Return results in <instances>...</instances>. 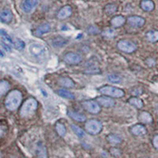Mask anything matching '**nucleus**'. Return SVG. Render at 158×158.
Returning a JSON list of instances; mask_svg holds the SVG:
<instances>
[{
  "label": "nucleus",
  "instance_id": "nucleus-31",
  "mask_svg": "<svg viewBox=\"0 0 158 158\" xmlns=\"http://www.w3.org/2000/svg\"><path fill=\"white\" fill-rule=\"evenodd\" d=\"M117 6L114 4H109V5L106 6L105 7V12L108 14V15H112L116 11Z\"/></svg>",
  "mask_w": 158,
  "mask_h": 158
},
{
  "label": "nucleus",
  "instance_id": "nucleus-30",
  "mask_svg": "<svg viewBox=\"0 0 158 158\" xmlns=\"http://www.w3.org/2000/svg\"><path fill=\"white\" fill-rule=\"evenodd\" d=\"M13 45H14V47L16 49H18V50H22L25 46V42L20 39H16L15 40H14Z\"/></svg>",
  "mask_w": 158,
  "mask_h": 158
},
{
  "label": "nucleus",
  "instance_id": "nucleus-25",
  "mask_svg": "<svg viewBox=\"0 0 158 158\" xmlns=\"http://www.w3.org/2000/svg\"><path fill=\"white\" fill-rule=\"evenodd\" d=\"M58 94L59 96H61L62 97L66 99H70V100H74L75 98L74 95L70 92L67 91L65 89H59L58 90Z\"/></svg>",
  "mask_w": 158,
  "mask_h": 158
},
{
  "label": "nucleus",
  "instance_id": "nucleus-20",
  "mask_svg": "<svg viewBox=\"0 0 158 158\" xmlns=\"http://www.w3.org/2000/svg\"><path fill=\"white\" fill-rule=\"evenodd\" d=\"M0 35H1L2 37V43L10 45H10H13L14 40H13V39L10 37V36L5 30L1 29V30H0Z\"/></svg>",
  "mask_w": 158,
  "mask_h": 158
},
{
  "label": "nucleus",
  "instance_id": "nucleus-7",
  "mask_svg": "<svg viewBox=\"0 0 158 158\" xmlns=\"http://www.w3.org/2000/svg\"><path fill=\"white\" fill-rule=\"evenodd\" d=\"M82 106L84 108L92 114H97L101 111V106L100 104L94 101H85L82 102Z\"/></svg>",
  "mask_w": 158,
  "mask_h": 158
},
{
  "label": "nucleus",
  "instance_id": "nucleus-9",
  "mask_svg": "<svg viewBox=\"0 0 158 158\" xmlns=\"http://www.w3.org/2000/svg\"><path fill=\"white\" fill-rule=\"evenodd\" d=\"M38 0H24L22 4V9L25 13H30L36 8Z\"/></svg>",
  "mask_w": 158,
  "mask_h": 158
},
{
  "label": "nucleus",
  "instance_id": "nucleus-5",
  "mask_svg": "<svg viewBox=\"0 0 158 158\" xmlns=\"http://www.w3.org/2000/svg\"><path fill=\"white\" fill-rule=\"evenodd\" d=\"M85 128L86 130V131L89 134L91 135H97L102 131L103 125L101 122L95 118H92L87 121L85 125Z\"/></svg>",
  "mask_w": 158,
  "mask_h": 158
},
{
  "label": "nucleus",
  "instance_id": "nucleus-10",
  "mask_svg": "<svg viewBox=\"0 0 158 158\" xmlns=\"http://www.w3.org/2000/svg\"><path fill=\"white\" fill-rule=\"evenodd\" d=\"M127 22L132 27H142L145 24V19L139 16H131L128 18Z\"/></svg>",
  "mask_w": 158,
  "mask_h": 158
},
{
  "label": "nucleus",
  "instance_id": "nucleus-24",
  "mask_svg": "<svg viewBox=\"0 0 158 158\" xmlns=\"http://www.w3.org/2000/svg\"><path fill=\"white\" fill-rule=\"evenodd\" d=\"M129 103L131 105L138 108H142L143 107V102L141 99L138 98V97H131L129 100Z\"/></svg>",
  "mask_w": 158,
  "mask_h": 158
},
{
  "label": "nucleus",
  "instance_id": "nucleus-28",
  "mask_svg": "<svg viewBox=\"0 0 158 158\" xmlns=\"http://www.w3.org/2000/svg\"><path fill=\"white\" fill-rule=\"evenodd\" d=\"M71 128H72V130L74 131V133H75L77 136L80 137V138H83V137L85 136V135L84 132V131H83L81 128L79 127H77V125H75V124H72Z\"/></svg>",
  "mask_w": 158,
  "mask_h": 158
},
{
  "label": "nucleus",
  "instance_id": "nucleus-8",
  "mask_svg": "<svg viewBox=\"0 0 158 158\" xmlns=\"http://www.w3.org/2000/svg\"><path fill=\"white\" fill-rule=\"evenodd\" d=\"M82 60L81 56L77 53H73V52H69L64 56L65 63L69 65H76L80 63Z\"/></svg>",
  "mask_w": 158,
  "mask_h": 158
},
{
  "label": "nucleus",
  "instance_id": "nucleus-29",
  "mask_svg": "<svg viewBox=\"0 0 158 158\" xmlns=\"http://www.w3.org/2000/svg\"><path fill=\"white\" fill-rule=\"evenodd\" d=\"M108 142H111V144H118L122 142L120 137H118V135H110L108 136Z\"/></svg>",
  "mask_w": 158,
  "mask_h": 158
},
{
  "label": "nucleus",
  "instance_id": "nucleus-18",
  "mask_svg": "<svg viewBox=\"0 0 158 158\" xmlns=\"http://www.w3.org/2000/svg\"><path fill=\"white\" fill-rule=\"evenodd\" d=\"M59 83L65 88H73L74 86V82L69 77H61L59 80Z\"/></svg>",
  "mask_w": 158,
  "mask_h": 158
},
{
  "label": "nucleus",
  "instance_id": "nucleus-39",
  "mask_svg": "<svg viewBox=\"0 0 158 158\" xmlns=\"http://www.w3.org/2000/svg\"><path fill=\"white\" fill-rule=\"evenodd\" d=\"M4 56V54H3V52H2V51L0 50V57H3Z\"/></svg>",
  "mask_w": 158,
  "mask_h": 158
},
{
  "label": "nucleus",
  "instance_id": "nucleus-32",
  "mask_svg": "<svg viewBox=\"0 0 158 158\" xmlns=\"http://www.w3.org/2000/svg\"><path fill=\"white\" fill-rule=\"evenodd\" d=\"M108 79L111 81V82H113V83H118L121 81V77H119L118 74H109V75L108 76Z\"/></svg>",
  "mask_w": 158,
  "mask_h": 158
},
{
  "label": "nucleus",
  "instance_id": "nucleus-12",
  "mask_svg": "<svg viewBox=\"0 0 158 158\" xmlns=\"http://www.w3.org/2000/svg\"><path fill=\"white\" fill-rule=\"evenodd\" d=\"M51 31V26L48 23H44L42 25H39L34 31V34L36 36H41L44 34L47 33V32H50Z\"/></svg>",
  "mask_w": 158,
  "mask_h": 158
},
{
  "label": "nucleus",
  "instance_id": "nucleus-13",
  "mask_svg": "<svg viewBox=\"0 0 158 158\" xmlns=\"http://www.w3.org/2000/svg\"><path fill=\"white\" fill-rule=\"evenodd\" d=\"M13 19V14L10 10H3L0 12V21L4 23H10Z\"/></svg>",
  "mask_w": 158,
  "mask_h": 158
},
{
  "label": "nucleus",
  "instance_id": "nucleus-1",
  "mask_svg": "<svg viewBox=\"0 0 158 158\" xmlns=\"http://www.w3.org/2000/svg\"><path fill=\"white\" fill-rule=\"evenodd\" d=\"M22 94L18 90H13L10 92L5 101L6 108L10 111H15L22 103Z\"/></svg>",
  "mask_w": 158,
  "mask_h": 158
},
{
  "label": "nucleus",
  "instance_id": "nucleus-33",
  "mask_svg": "<svg viewBox=\"0 0 158 158\" xmlns=\"http://www.w3.org/2000/svg\"><path fill=\"white\" fill-rule=\"evenodd\" d=\"M102 35L106 37H114L115 36V32L113 29H107L102 32Z\"/></svg>",
  "mask_w": 158,
  "mask_h": 158
},
{
  "label": "nucleus",
  "instance_id": "nucleus-21",
  "mask_svg": "<svg viewBox=\"0 0 158 158\" xmlns=\"http://www.w3.org/2000/svg\"><path fill=\"white\" fill-rule=\"evenodd\" d=\"M67 43V41L66 40V39L63 37H56L52 40V45L54 46L55 48H62L63 46H65V44Z\"/></svg>",
  "mask_w": 158,
  "mask_h": 158
},
{
  "label": "nucleus",
  "instance_id": "nucleus-15",
  "mask_svg": "<svg viewBox=\"0 0 158 158\" xmlns=\"http://www.w3.org/2000/svg\"><path fill=\"white\" fill-rule=\"evenodd\" d=\"M132 133L135 135H138V136H141V135H146V127L142 125V124H137L135 126H134L131 129Z\"/></svg>",
  "mask_w": 158,
  "mask_h": 158
},
{
  "label": "nucleus",
  "instance_id": "nucleus-22",
  "mask_svg": "<svg viewBox=\"0 0 158 158\" xmlns=\"http://www.w3.org/2000/svg\"><path fill=\"white\" fill-rule=\"evenodd\" d=\"M139 120L144 123H151L153 121V118L151 115L146 111H143L139 115Z\"/></svg>",
  "mask_w": 158,
  "mask_h": 158
},
{
  "label": "nucleus",
  "instance_id": "nucleus-4",
  "mask_svg": "<svg viewBox=\"0 0 158 158\" xmlns=\"http://www.w3.org/2000/svg\"><path fill=\"white\" fill-rule=\"evenodd\" d=\"M100 92L104 95L115 97V98H120L125 95L123 90L117 88V87L110 86V85H105V86L101 87L100 89Z\"/></svg>",
  "mask_w": 158,
  "mask_h": 158
},
{
  "label": "nucleus",
  "instance_id": "nucleus-27",
  "mask_svg": "<svg viewBox=\"0 0 158 158\" xmlns=\"http://www.w3.org/2000/svg\"><path fill=\"white\" fill-rule=\"evenodd\" d=\"M56 131H57V133L59 134L60 136L61 137L65 136L67 131H66V127H65V126L63 125V124L60 123H56Z\"/></svg>",
  "mask_w": 158,
  "mask_h": 158
},
{
  "label": "nucleus",
  "instance_id": "nucleus-14",
  "mask_svg": "<svg viewBox=\"0 0 158 158\" xmlns=\"http://www.w3.org/2000/svg\"><path fill=\"white\" fill-rule=\"evenodd\" d=\"M72 14V10L70 6H65L58 13L57 17L59 19H65L70 17Z\"/></svg>",
  "mask_w": 158,
  "mask_h": 158
},
{
  "label": "nucleus",
  "instance_id": "nucleus-36",
  "mask_svg": "<svg viewBox=\"0 0 158 158\" xmlns=\"http://www.w3.org/2000/svg\"><path fill=\"white\" fill-rule=\"evenodd\" d=\"M111 153H112V155H114V156H119L120 155V151L118 150V149H111Z\"/></svg>",
  "mask_w": 158,
  "mask_h": 158
},
{
  "label": "nucleus",
  "instance_id": "nucleus-23",
  "mask_svg": "<svg viewBox=\"0 0 158 158\" xmlns=\"http://www.w3.org/2000/svg\"><path fill=\"white\" fill-rule=\"evenodd\" d=\"M146 37H147L148 40L150 42H156L158 40V31L152 30L147 32L146 34Z\"/></svg>",
  "mask_w": 158,
  "mask_h": 158
},
{
  "label": "nucleus",
  "instance_id": "nucleus-3",
  "mask_svg": "<svg viewBox=\"0 0 158 158\" xmlns=\"http://www.w3.org/2000/svg\"><path fill=\"white\" fill-rule=\"evenodd\" d=\"M29 51L32 56L37 59H44L47 54V51L44 46L39 43H34L29 45Z\"/></svg>",
  "mask_w": 158,
  "mask_h": 158
},
{
  "label": "nucleus",
  "instance_id": "nucleus-26",
  "mask_svg": "<svg viewBox=\"0 0 158 158\" xmlns=\"http://www.w3.org/2000/svg\"><path fill=\"white\" fill-rule=\"evenodd\" d=\"M10 84L6 81H0V96L4 95L9 90Z\"/></svg>",
  "mask_w": 158,
  "mask_h": 158
},
{
  "label": "nucleus",
  "instance_id": "nucleus-38",
  "mask_svg": "<svg viewBox=\"0 0 158 158\" xmlns=\"http://www.w3.org/2000/svg\"><path fill=\"white\" fill-rule=\"evenodd\" d=\"M6 131V127L3 126L0 127V136H2L4 133H5Z\"/></svg>",
  "mask_w": 158,
  "mask_h": 158
},
{
  "label": "nucleus",
  "instance_id": "nucleus-19",
  "mask_svg": "<svg viewBox=\"0 0 158 158\" xmlns=\"http://www.w3.org/2000/svg\"><path fill=\"white\" fill-rule=\"evenodd\" d=\"M141 7L145 11H151L154 9V3L151 0H143L141 2Z\"/></svg>",
  "mask_w": 158,
  "mask_h": 158
},
{
  "label": "nucleus",
  "instance_id": "nucleus-11",
  "mask_svg": "<svg viewBox=\"0 0 158 158\" xmlns=\"http://www.w3.org/2000/svg\"><path fill=\"white\" fill-rule=\"evenodd\" d=\"M97 102L104 108H111L115 105V102L113 99L107 97H100L97 99Z\"/></svg>",
  "mask_w": 158,
  "mask_h": 158
},
{
  "label": "nucleus",
  "instance_id": "nucleus-2",
  "mask_svg": "<svg viewBox=\"0 0 158 158\" xmlns=\"http://www.w3.org/2000/svg\"><path fill=\"white\" fill-rule=\"evenodd\" d=\"M37 108V101L34 98H29L22 105L20 115L22 117H28L32 115Z\"/></svg>",
  "mask_w": 158,
  "mask_h": 158
},
{
  "label": "nucleus",
  "instance_id": "nucleus-40",
  "mask_svg": "<svg viewBox=\"0 0 158 158\" xmlns=\"http://www.w3.org/2000/svg\"><path fill=\"white\" fill-rule=\"evenodd\" d=\"M0 158H1V154H0Z\"/></svg>",
  "mask_w": 158,
  "mask_h": 158
},
{
  "label": "nucleus",
  "instance_id": "nucleus-16",
  "mask_svg": "<svg viewBox=\"0 0 158 158\" xmlns=\"http://www.w3.org/2000/svg\"><path fill=\"white\" fill-rule=\"evenodd\" d=\"M68 115L70 118H72L74 120L77 121V122H84L85 119H86V117L84 115L81 113H78V112H76L74 111H69Z\"/></svg>",
  "mask_w": 158,
  "mask_h": 158
},
{
  "label": "nucleus",
  "instance_id": "nucleus-6",
  "mask_svg": "<svg viewBox=\"0 0 158 158\" xmlns=\"http://www.w3.org/2000/svg\"><path fill=\"white\" fill-rule=\"evenodd\" d=\"M117 47L120 51L126 53H131V52H135L137 48V46L134 42L127 40H123L118 41L117 44Z\"/></svg>",
  "mask_w": 158,
  "mask_h": 158
},
{
  "label": "nucleus",
  "instance_id": "nucleus-35",
  "mask_svg": "<svg viewBox=\"0 0 158 158\" xmlns=\"http://www.w3.org/2000/svg\"><path fill=\"white\" fill-rule=\"evenodd\" d=\"M88 32L89 34H97L100 32V30H99L98 28L95 27V26H91V27L89 28Z\"/></svg>",
  "mask_w": 158,
  "mask_h": 158
},
{
  "label": "nucleus",
  "instance_id": "nucleus-34",
  "mask_svg": "<svg viewBox=\"0 0 158 158\" xmlns=\"http://www.w3.org/2000/svg\"><path fill=\"white\" fill-rule=\"evenodd\" d=\"M38 155L42 158H47V153L44 147H40V149H38Z\"/></svg>",
  "mask_w": 158,
  "mask_h": 158
},
{
  "label": "nucleus",
  "instance_id": "nucleus-17",
  "mask_svg": "<svg viewBox=\"0 0 158 158\" xmlns=\"http://www.w3.org/2000/svg\"><path fill=\"white\" fill-rule=\"evenodd\" d=\"M125 18L123 16H116V17H114L111 21V24L112 26L115 28H118V27H120L125 23Z\"/></svg>",
  "mask_w": 158,
  "mask_h": 158
},
{
  "label": "nucleus",
  "instance_id": "nucleus-37",
  "mask_svg": "<svg viewBox=\"0 0 158 158\" xmlns=\"http://www.w3.org/2000/svg\"><path fill=\"white\" fill-rule=\"evenodd\" d=\"M153 145L158 149V135H156L153 138Z\"/></svg>",
  "mask_w": 158,
  "mask_h": 158
}]
</instances>
